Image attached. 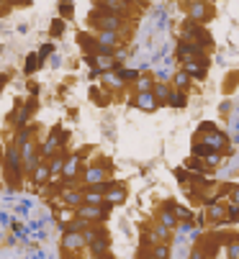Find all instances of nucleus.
<instances>
[{
    "mask_svg": "<svg viewBox=\"0 0 239 259\" xmlns=\"http://www.w3.org/2000/svg\"><path fill=\"white\" fill-rule=\"evenodd\" d=\"M72 13H75V5L72 3H59V16H62V21L65 18H72Z\"/></svg>",
    "mask_w": 239,
    "mask_h": 259,
    "instance_id": "obj_30",
    "label": "nucleus"
},
{
    "mask_svg": "<svg viewBox=\"0 0 239 259\" xmlns=\"http://www.w3.org/2000/svg\"><path fill=\"white\" fill-rule=\"evenodd\" d=\"M170 108H185L188 105V95L185 93H180V90H172V95H170Z\"/></svg>",
    "mask_w": 239,
    "mask_h": 259,
    "instance_id": "obj_21",
    "label": "nucleus"
},
{
    "mask_svg": "<svg viewBox=\"0 0 239 259\" xmlns=\"http://www.w3.org/2000/svg\"><path fill=\"white\" fill-rule=\"evenodd\" d=\"M149 254H152V257H157V259H167V257H170V247H167L165 241H157L155 247L149 249Z\"/></svg>",
    "mask_w": 239,
    "mask_h": 259,
    "instance_id": "obj_22",
    "label": "nucleus"
},
{
    "mask_svg": "<svg viewBox=\"0 0 239 259\" xmlns=\"http://www.w3.org/2000/svg\"><path fill=\"white\" fill-rule=\"evenodd\" d=\"M190 87V77H188V72H175V77H172V90H180V93H185V90Z\"/></svg>",
    "mask_w": 239,
    "mask_h": 259,
    "instance_id": "obj_19",
    "label": "nucleus"
},
{
    "mask_svg": "<svg viewBox=\"0 0 239 259\" xmlns=\"http://www.w3.org/2000/svg\"><path fill=\"white\" fill-rule=\"evenodd\" d=\"M227 254H229V259H239V236L227 241Z\"/></svg>",
    "mask_w": 239,
    "mask_h": 259,
    "instance_id": "obj_26",
    "label": "nucleus"
},
{
    "mask_svg": "<svg viewBox=\"0 0 239 259\" xmlns=\"http://www.w3.org/2000/svg\"><path fill=\"white\" fill-rule=\"evenodd\" d=\"M62 203L78 210L80 205H85V193L82 190H62Z\"/></svg>",
    "mask_w": 239,
    "mask_h": 259,
    "instance_id": "obj_13",
    "label": "nucleus"
},
{
    "mask_svg": "<svg viewBox=\"0 0 239 259\" xmlns=\"http://www.w3.org/2000/svg\"><path fill=\"white\" fill-rule=\"evenodd\" d=\"M5 82H8V74H0V90L5 87Z\"/></svg>",
    "mask_w": 239,
    "mask_h": 259,
    "instance_id": "obj_34",
    "label": "nucleus"
},
{
    "mask_svg": "<svg viewBox=\"0 0 239 259\" xmlns=\"http://www.w3.org/2000/svg\"><path fill=\"white\" fill-rule=\"evenodd\" d=\"M227 208H229V203H221V200L206 203V218L214 223H224L227 221Z\"/></svg>",
    "mask_w": 239,
    "mask_h": 259,
    "instance_id": "obj_10",
    "label": "nucleus"
},
{
    "mask_svg": "<svg viewBox=\"0 0 239 259\" xmlns=\"http://www.w3.org/2000/svg\"><path fill=\"white\" fill-rule=\"evenodd\" d=\"M108 208L111 205H80L78 210H75V216H78V221L93 226L95 221H106L108 218Z\"/></svg>",
    "mask_w": 239,
    "mask_h": 259,
    "instance_id": "obj_4",
    "label": "nucleus"
},
{
    "mask_svg": "<svg viewBox=\"0 0 239 259\" xmlns=\"http://www.w3.org/2000/svg\"><path fill=\"white\" fill-rule=\"evenodd\" d=\"M49 180H52V170H49V164H47V162H41L36 170L31 172V182H34L36 188H41V185H47Z\"/></svg>",
    "mask_w": 239,
    "mask_h": 259,
    "instance_id": "obj_14",
    "label": "nucleus"
},
{
    "mask_svg": "<svg viewBox=\"0 0 239 259\" xmlns=\"http://www.w3.org/2000/svg\"><path fill=\"white\" fill-rule=\"evenodd\" d=\"M159 223L165 226V228H172L177 226V218H175V210H172V203H165V208L159 210Z\"/></svg>",
    "mask_w": 239,
    "mask_h": 259,
    "instance_id": "obj_17",
    "label": "nucleus"
},
{
    "mask_svg": "<svg viewBox=\"0 0 239 259\" xmlns=\"http://www.w3.org/2000/svg\"><path fill=\"white\" fill-rule=\"evenodd\" d=\"M190 259H206V257H203V252L196 247V249H193V254H190Z\"/></svg>",
    "mask_w": 239,
    "mask_h": 259,
    "instance_id": "obj_33",
    "label": "nucleus"
},
{
    "mask_svg": "<svg viewBox=\"0 0 239 259\" xmlns=\"http://www.w3.org/2000/svg\"><path fill=\"white\" fill-rule=\"evenodd\" d=\"M90 98H93L98 105H108V98L100 93V87H90Z\"/></svg>",
    "mask_w": 239,
    "mask_h": 259,
    "instance_id": "obj_29",
    "label": "nucleus"
},
{
    "mask_svg": "<svg viewBox=\"0 0 239 259\" xmlns=\"http://www.w3.org/2000/svg\"><path fill=\"white\" fill-rule=\"evenodd\" d=\"M62 247H65V252H80L82 247H87V244H85L82 234H72V231H65Z\"/></svg>",
    "mask_w": 239,
    "mask_h": 259,
    "instance_id": "obj_12",
    "label": "nucleus"
},
{
    "mask_svg": "<svg viewBox=\"0 0 239 259\" xmlns=\"http://www.w3.org/2000/svg\"><path fill=\"white\" fill-rule=\"evenodd\" d=\"M108 247H111L108 234H103L100 239H95V241L90 244V254H93L95 259H100V257H106V254H108Z\"/></svg>",
    "mask_w": 239,
    "mask_h": 259,
    "instance_id": "obj_16",
    "label": "nucleus"
},
{
    "mask_svg": "<svg viewBox=\"0 0 239 259\" xmlns=\"http://www.w3.org/2000/svg\"><path fill=\"white\" fill-rule=\"evenodd\" d=\"M139 259H157V257H152V254H149V252H144V254H142Z\"/></svg>",
    "mask_w": 239,
    "mask_h": 259,
    "instance_id": "obj_35",
    "label": "nucleus"
},
{
    "mask_svg": "<svg viewBox=\"0 0 239 259\" xmlns=\"http://www.w3.org/2000/svg\"><path fill=\"white\" fill-rule=\"evenodd\" d=\"M103 197H106V205H121L126 200V188L124 182H111L108 190L103 193Z\"/></svg>",
    "mask_w": 239,
    "mask_h": 259,
    "instance_id": "obj_9",
    "label": "nucleus"
},
{
    "mask_svg": "<svg viewBox=\"0 0 239 259\" xmlns=\"http://www.w3.org/2000/svg\"><path fill=\"white\" fill-rule=\"evenodd\" d=\"M41 62H44V59H41L39 54H28V57H26V65H23V72H26V74H34V72L41 67Z\"/></svg>",
    "mask_w": 239,
    "mask_h": 259,
    "instance_id": "obj_20",
    "label": "nucleus"
},
{
    "mask_svg": "<svg viewBox=\"0 0 239 259\" xmlns=\"http://www.w3.org/2000/svg\"><path fill=\"white\" fill-rule=\"evenodd\" d=\"M100 259H116V257H111V254H106V257H100Z\"/></svg>",
    "mask_w": 239,
    "mask_h": 259,
    "instance_id": "obj_36",
    "label": "nucleus"
},
{
    "mask_svg": "<svg viewBox=\"0 0 239 259\" xmlns=\"http://www.w3.org/2000/svg\"><path fill=\"white\" fill-rule=\"evenodd\" d=\"M152 93H155V98H157V103L162 105V103H170V95H172V87L167 85V82H155V87H152Z\"/></svg>",
    "mask_w": 239,
    "mask_h": 259,
    "instance_id": "obj_18",
    "label": "nucleus"
},
{
    "mask_svg": "<svg viewBox=\"0 0 239 259\" xmlns=\"http://www.w3.org/2000/svg\"><path fill=\"white\" fill-rule=\"evenodd\" d=\"M118 77H121V82L126 85V82H137L142 74H139L137 69H118Z\"/></svg>",
    "mask_w": 239,
    "mask_h": 259,
    "instance_id": "obj_25",
    "label": "nucleus"
},
{
    "mask_svg": "<svg viewBox=\"0 0 239 259\" xmlns=\"http://www.w3.org/2000/svg\"><path fill=\"white\" fill-rule=\"evenodd\" d=\"M214 5H208V3H190L188 5V21H193V23H208L214 18Z\"/></svg>",
    "mask_w": 239,
    "mask_h": 259,
    "instance_id": "obj_5",
    "label": "nucleus"
},
{
    "mask_svg": "<svg viewBox=\"0 0 239 259\" xmlns=\"http://www.w3.org/2000/svg\"><path fill=\"white\" fill-rule=\"evenodd\" d=\"M95 8H100L103 13H111V16H118V18H126V13L131 10L129 3H118V0H100Z\"/></svg>",
    "mask_w": 239,
    "mask_h": 259,
    "instance_id": "obj_11",
    "label": "nucleus"
},
{
    "mask_svg": "<svg viewBox=\"0 0 239 259\" xmlns=\"http://www.w3.org/2000/svg\"><path fill=\"white\" fill-rule=\"evenodd\" d=\"M152 87H155L152 77H144V74L134 82V90H137V93H152Z\"/></svg>",
    "mask_w": 239,
    "mask_h": 259,
    "instance_id": "obj_23",
    "label": "nucleus"
},
{
    "mask_svg": "<svg viewBox=\"0 0 239 259\" xmlns=\"http://www.w3.org/2000/svg\"><path fill=\"white\" fill-rule=\"evenodd\" d=\"M221 241H224V236H219V234H206L196 247L203 252V257L206 259H216L219 257V249H221Z\"/></svg>",
    "mask_w": 239,
    "mask_h": 259,
    "instance_id": "obj_6",
    "label": "nucleus"
},
{
    "mask_svg": "<svg viewBox=\"0 0 239 259\" xmlns=\"http://www.w3.org/2000/svg\"><path fill=\"white\" fill-rule=\"evenodd\" d=\"M49 54H54V44H52V41H47V44L39 49V57H41V59H47Z\"/></svg>",
    "mask_w": 239,
    "mask_h": 259,
    "instance_id": "obj_31",
    "label": "nucleus"
},
{
    "mask_svg": "<svg viewBox=\"0 0 239 259\" xmlns=\"http://www.w3.org/2000/svg\"><path fill=\"white\" fill-rule=\"evenodd\" d=\"M49 34L57 39V36H62L65 34V21L62 18H57V21H52V26H49Z\"/></svg>",
    "mask_w": 239,
    "mask_h": 259,
    "instance_id": "obj_27",
    "label": "nucleus"
},
{
    "mask_svg": "<svg viewBox=\"0 0 239 259\" xmlns=\"http://www.w3.org/2000/svg\"><path fill=\"white\" fill-rule=\"evenodd\" d=\"M206 62H185L183 65V72H188L190 80H203L206 77Z\"/></svg>",
    "mask_w": 239,
    "mask_h": 259,
    "instance_id": "obj_15",
    "label": "nucleus"
},
{
    "mask_svg": "<svg viewBox=\"0 0 239 259\" xmlns=\"http://www.w3.org/2000/svg\"><path fill=\"white\" fill-rule=\"evenodd\" d=\"M113 172V164L108 162H100V164H85V170L80 175V182H85L87 188H93V185H100V182H108L106 177Z\"/></svg>",
    "mask_w": 239,
    "mask_h": 259,
    "instance_id": "obj_3",
    "label": "nucleus"
},
{
    "mask_svg": "<svg viewBox=\"0 0 239 259\" xmlns=\"http://www.w3.org/2000/svg\"><path fill=\"white\" fill-rule=\"evenodd\" d=\"M172 210H175V218H177V221H183V223L193 218V210H190V208H183V205L172 203Z\"/></svg>",
    "mask_w": 239,
    "mask_h": 259,
    "instance_id": "obj_24",
    "label": "nucleus"
},
{
    "mask_svg": "<svg viewBox=\"0 0 239 259\" xmlns=\"http://www.w3.org/2000/svg\"><path fill=\"white\" fill-rule=\"evenodd\" d=\"M183 41H190V44H196V47H201V49H211L214 47V39H211V34L206 31V26H201V23H193V21H185V26H183V36H180Z\"/></svg>",
    "mask_w": 239,
    "mask_h": 259,
    "instance_id": "obj_2",
    "label": "nucleus"
},
{
    "mask_svg": "<svg viewBox=\"0 0 239 259\" xmlns=\"http://www.w3.org/2000/svg\"><path fill=\"white\" fill-rule=\"evenodd\" d=\"M5 180L10 182L13 188H18L21 185V180L26 175V167H23V157H21V149L16 144H8L5 149Z\"/></svg>",
    "mask_w": 239,
    "mask_h": 259,
    "instance_id": "obj_1",
    "label": "nucleus"
},
{
    "mask_svg": "<svg viewBox=\"0 0 239 259\" xmlns=\"http://www.w3.org/2000/svg\"><path fill=\"white\" fill-rule=\"evenodd\" d=\"M229 203L232 205H239V185H232V190H229Z\"/></svg>",
    "mask_w": 239,
    "mask_h": 259,
    "instance_id": "obj_32",
    "label": "nucleus"
},
{
    "mask_svg": "<svg viewBox=\"0 0 239 259\" xmlns=\"http://www.w3.org/2000/svg\"><path fill=\"white\" fill-rule=\"evenodd\" d=\"M36 111V100L31 98L28 103H21L18 108H16V113H13V126L16 129H26V124H28V118H31V113Z\"/></svg>",
    "mask_w": 239,
    "mask_h": 259,
    "instance_id": "obj_8",
    "label": "nucleus"
},
{
    "mask_svg": "<svg viewBox=\"0 0 239 259\" xmlns=\"http://www.w3.org/2000/svg\"><path fill=\"white\" fill-rule=\"evenodd\" d=\"M152 231H155V236H157L159 241H165V244H167V236L172 234V231H170V228H165V226H162V223H157V226L152 228Z\"/></svg>",
    "mask_w": 239,
    "mask_h": 259,
    "instance_id": "obj_28",
    "label": "nucleus"
},
{
    "mask_svg": "<svg viewBox=\"0 0 239 259\" xmlns=\"http://www.w3.org/2000/svg\"><path fill=\"white\" fill-rule=\"evenodd\" d=\"M129 105H134V108H139V111H147V113L159 108L155 93H134V98H129Z\"/></svg>",
    "mask_w": 239,
    "mask_h": 259,
    "instance_id": "obj_7",
    "label": "nucleus"
}]
</instances>
